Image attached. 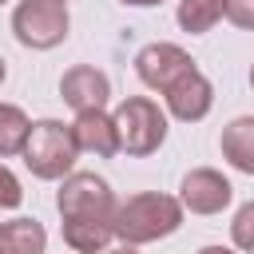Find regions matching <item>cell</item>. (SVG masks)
Here are the masks:
<instances>
[{"label": "cell", "instance_id": "1", "mask_svg": "<svg viewBox=\"0 0 254 254\" xmlns=\"http://www.w3.org/2000/svg\"><path fill=\"white\" fill-rule=\"evenodd\" d=\"M115 194L107 179L95 171H71L60 179L56 190V210H60V230L64 246L71 254H103L115 238Z\"/></svg>", "mask_w": 254, "mask_h": 254}, {"label": "cell", "instance_id": "11", "mask_svg": "<svg viewBox=\"0 0 254 254\" xmlns=\"http://www.w3.org/2000/svg\"><path fill=\"white\" fill-rule=\"evenodd\" d=\"M218 147H222V159H226L234 171L254 175V115H238V119H230V123L222 127Z\"/></svg>", "mask_w": 254, "mask_h": 254}, {"label": "cell", "instance_id": "10", "mask_svg": "<svg viewBox=\"0 0 254 254\" xmlns=\"http://www.w3.org/2000/svg\"><path fill=\"white\" fill-rule=\"evenodd\" d=\"M71 135H75L79 151H87V155H95V159L119 155V127H115V115H107V107H99V111H79L75 123H71Z\"/></svg>", "mask_w": 254, "mask_h": 254}, {"label": "cell", "instance_id": "9", "mask_svg": "<svg viewBox=\"0 0 254 254\" xmlns=\"http://www.w3.org/2000/svg\"><path fill=\"white\" fill-rule=\"evenodd\" d=\"M163 99H167V115H175L179 123H198L214 107V87L198 67H190L163 91Z\"/></svg>", "mask_w": 254, "mask_h": 254}, {"label": "cell", "instance_id": "22", "mask_svg": "<svg viewBox=\"0 0 254 254\" xmlns=\"http://www.w3.org/2000/svg\"><path fill=\"white\" fill-rule=\"evenodd\" d=\"M250 87H254V64H250Z\"/></svg>", "mask_w": 254, "mask_h": 254}, {"label": "cell", "instance_id": "23", "mask_svg": "<svg viewBox=\"0 0 254 254\" xmlns=\"http://www.w3.org/2000/svg\"><path fill=\"white\" fill-rule=\"evenodd\" d=\"M60 4H67V0H60Z\"/></svg>", "mask_w": 254, "mask_h": 254}, {"label": "cell", "instance_id": "24", "mask_svg": "<svg viewBox=\"0 0 254 254\" xmlns=\"http://www.w3.org/2000/svg\"><path fill=\"white\" fill-rule=\"evenodd\" d=\"M0 4H8V0H0Z\"/></svg>", "mask_w": 254, "mask_h": 254}, {"label": "cell", "instance_id": "7", "mask_svg": "<svg viewBox=\"0 0 254 254\" xmlns=\"http://www.w3.org/2000/svg\"><path fill=\"white\" fill-rule=\"evenodd\" d=\"M194 67V60L179 48V44H163V40H155V44H147V48H139L135 52V75L143 79V87H151V91H167L183 71H190Z\"/></svg>", "mask_w": 254, "mask_h": 254}, {"label": "cell", "instance_id": "4", "mask_svg": "<svg viewBox=\"0 0 254 254\" xmlns=\"http://www.w3.org/2000/svg\"><path fill=\"white\" fill-rule=\"evenodd\" d=\"M111 115H115V127H119V151L143 159V155H155L167 143V111L155 99L127 95Z\"/></svg>", "mask_w": 254, "mask_h": 254}, {"label": "cell", "instance_id": "12", "mask_svg": "<svg viewBox=\"0 0 254 254\" xmlns=\"http://www.w3.org/2000/svg\"><path fill=\"white\" fill-rule=\"evenodd\" d=\"M48 250V230L36 218H12L0 222V254H44Z\"/></svg>", "mask_w": 254, "mask_h": 254}, {"label": "cell", "instance_id": "21", "mask_svg": "<svg viewBox=\"0 0 254 254\" xmlns=\"http://www.w3.org/2000/svg\"><path fill=\"white\" fill-rule=\"evenodd\" d=\"M8 79V64H4V56H0V83Z\"/></svg>", "mask_w": 254, "mask_h": 254}, {"label": "cell", "instance_id": "6", "mask_svg": "<svg viewBox=\"0 0 254 254\" xmlns=\"http://www.w3.org/2000/svg\"><path fill=\"white\" fill-rule=\"evenodd\" d=\"M234 198V187L222 171L214 167H194L183 175L179 183V202L190 210V214H222Z\"/></svg>", "mask_w": 254, "mask_h": 254}, {"label": "cell", "instance_id": "14", "mask_svg": "<svg viewBox=\"0 0 254 254\" xmlns=\"http://www.w3.org/2000/svg\"><path fill=\"white\" fill-rule=\"evenodd\" d=\"M28 131H32V119L24 115V107L0 103V159L20 155L24 143H28Z\"/></svg>", "mask_w": 254, "mask_h": 254}, {"label": "cell", "instance_id": "5", "mask_svg": "<svg viewBox=\"0 0 254 254\" xmlns=\"http://www.w3.org/2000/svg\"><path fill=\"white\" fill-rule=\"evenodd\" d=\"M67 28H71V16H67V4L60 0H20L12 8V32L32 52H48L64 44Z\"/></svg>", "mask_w": 254, "mask_h": 254}, {"label": "cell", "instance_id": "8", "mask_svg": "<svg viewBox=\"0 0 254 254\" xmlns=\"http://www.w3.org/2000/svg\"><path fill=\"white\" fill-rule=\"evenodd\" d=\"M60 99L79 115V111H99L111 103V79L95 64H75L60 75Z\"/></svg>", "mask_w": 254, "mask_h": 254}, {"label": "cell", "instance_id": "16", "mask_svg": "<svg viewBox=\"0 0 254 254\" xmlns=\"http://www.w3.org/2000/svg\"><path fill=\"white\" fill-rule=\"evenodd\" d=\"M24 202V190H20V179L0 163V210H16Z\"/></svg>", "mask_w": 254, "mask_h": 254}, {"label": "cell", "instance_id": "19", "mask_svg": "<svg viewBox=\"0 0 254 254\" xmlns=\"http://www.w3.org/2000/svg\"><path fill=\"white\" fill-rule=\"evenodd\" d=\"M119 4H131V8H155V4H163V0H119Z\"/></svg>", "mask_w": 254, "mask_h": 254}, {"label": "cell", "instance_id": "20", "mask_svg": "<svg viewBox=\"0 0 254 254\" xmlns=\"http://www.w3.org/2000/svg\"><path fill=\"white\" fill-rule=\"evenodd\" d=\"M198 254H234V250H230V246H202Z\"/></svg>", "mask_w": 254, "mask_h": 254}, {"label": "cell", "instance_id": "13", "mask_svg": "<svg viewBox=\"0 0 254 254\" xmlns=\"http://www.w3.org/2000/svg\"><path fill=\"white\" fill-rule=\"evenodd\" d=\"M179 28L190 32V36H202L210 32L222 16H226V4L222 0H179Z\"/></svg>", "mask_w": 254, "mask_h": 254}, {"label": "cell", "instance_id": "2", "mask_svg": "<svg viewBox=\"0 0 254 254\" xmlns=\"http://www.w3.org/2000/svg\"><path fill=\"white\" fill-rule=\"evenodd\" d=\"M183 214H187V206L179 202V194H163V190L131 194L127 202L115 206V238L131 242V246L171 238L183 226Z\"/></svg>", "mask_w": 254, "mask_h": 254}, {"label": "cell", "instance_id": "17", "mask_svg": "<svg viewBox=\"0 0 254 254\" xmlns=\"http://www.w3.org/2000/svg\"><path fill=\"white\" fill-rule=\"evenodd\" d=\"M226 4V20L242 32H254V0H222Z\"/></svg>", "mask_w": 254, "mask_h": 254}, {"label": "cell", "instance_id": "3", "mask_svg": "<svg viewBox=\"0 0 254 254\" xmlns=\"http://www.w3.org/2000/svg\"><path fill=\"white\" fill-rule=\"evenodd\" d=\"M24 167L44 179V183H56V179H67L75 159H79V143L71 135V123H60V119H36L32 131H28V143L20 151Z\"/></svg>", "mask_w": 254, "mask_h": 254}, {"label": "cell", "instance_id": "18", "mask_svg": "<svg viewBox=\"0 0 254 254\" xmlns=\"http://www.w3.org/2000/svg\"><path fill=\"white\" fill-rule=\"evenodd\" d=\"M103 254H139V246H131V242H119V246H107Z\"/></svg>", "mask_w": 254, "mask_h": 254}, {"label": "cell", "instance_id": "15", "mask_svg": "<svg viewBox=\"0 0 254 254\" xmlns=\"http://www.w3.org/2000/svg\"><path fill=\"white\" fill-rule=\"evenodd\" d=\"M230 242H234V250L254 254V198H250V202H242V206L234 210V222H230Z\"/></svg>", "mask_w": 254, "mask_h": 254}]
</instances>
